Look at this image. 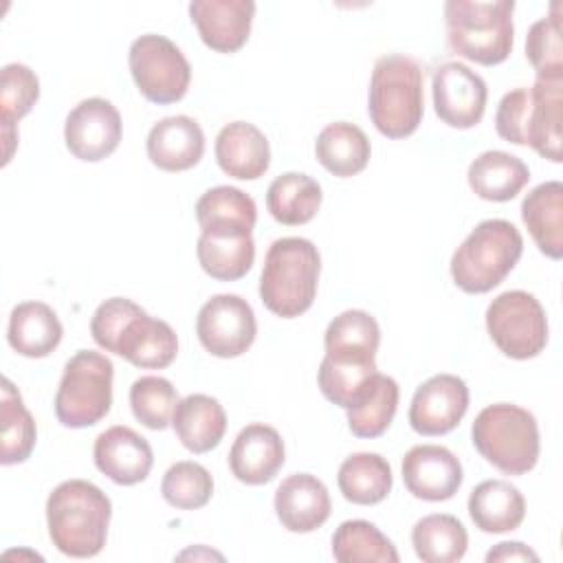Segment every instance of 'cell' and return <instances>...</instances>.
I'll return each mask as SVG.
<instances>
[{
    "instance_id": "6da1fadb",
    "label": "cell",
    "mask_w": 563,
    "mask_h": 563,
    "mask_svg": "<svg viewBox=\"0 0 563 563\" xmlns=\"http://www.w3.org/2000/svg\"><path fill=\"white\" fill-rule=\"evenodd\" d=\"M563 77H537L532 88L506 92L495 112L497 134L515 145H530L539 156L561 163Z\"/></svg>"
},
{
    "instance_id": "7a4b0ae2",
    "label": "cell",
    "mask_w": 563,
    "mask_h": 563,
    "mask_svg": "<svg viewBox=\"0 0 563 563\" xmlns=\"http://www.w3.org/2000/svg\"><path fill=\"white\" fill-rule=\"evenodd\" d=\"M112 504L86 479H68L46 499V523L53 545L73 559H90L106 545Z\"/></svg>"
},
{
    "instance_id": "3957f363",
    "label": "cell",
    "mask_w": 563,
    "mask_h": 563,
    "mask_svg": "<svg viewBox=\"0 0 563 563\" xmlns=\"http://www.w3.org/2000/svg\"><path fill=\"white\" fill-rule=\"evenodd\" d=\"M424 73L420 64L407 55H383L376 59L367 112L374 128L387 139H405L413 134L424 114Z\"/></svg>"
},
{
    "instance_id": "277c9868",
    "label": "cell",
    "mask_w": 563,
    "mask_h": 563,
    "mask_svg": "<svg viewBox=\"0 0 563 563\" xmlns=\"http://www.w3.org/2000/svg\"><path fill=\"white\" fill-rule=\"evenodd\" d=\"M321 273V255L306 238H279L264 257L260 275V297L264 306L282 317L303 314L314 297Z\"/></svg>"
},
{
    "instance_id": "5b68a950",
    "label": "cell",
    "mask_w": 563,
    "mask_h": 563,
    "mask_svg": "<svg viewBox=\"0 0 563 563\" xmlns=\"http://www.w3.org/2000/svg\"><path fill=\"white\" fill-rule=\"evenodd\" d=\"M523 253L519 229L501 218L482 220L455 249L451 277L457 288L482 295L499 286Z\"/></svg>"
},
{
    "instance_id": "8992f818",
    "label": "cell",
    "mask_w": 563,
    "mask_h": 563,
    "mask_svg": "<svg viewBox=\"0 0 563 563\" xmlns=\"http://www.w3.org/2000/svg\"><path fill=\"white\" fill-rule=\"evenodd\" d=\"M512 0H449L444 4L449 46L475 64H501L512 51Z\"/></svg>"
},
{
    "instance_id": "52a82bcc",
    "label": "cell",
    "mask_w": 563,
    "mask_h": 563,
    "mask_svg": "<svg viewBox=\"0 0 563 563\" xmlns=\"http://www.w3.org/2000/svg\"><path fill=\"white\" fill-rule=\"evenodd\" d=\"M471 438L479 455L506 475H523L539 460L537 418L512 402L484 407L473 420Z\"/></svg>"
},
{
    "instance_id": "ba28073f",
    "label": "cell",
    "mask_w": 563,
    "mask_h": 563,
    "mask_svg": "<svg viewBox=\"0 0 563 563\" xmlns=\"http://www.w3.org/2000/svg\"><path fill=\"white\" fill-rule=\"evenodd\" d=\"M112 361L92 350L75 352L55 394V416L64 427L84 429L108 416L112 405Z\"/></svg>"
},
{
    "instance_id": "9c48e42d",
    "label": "cell",
    "mask_w": 563,
    "mask_h": 563,
    "mask_svg": "<svg viewBox=\"0 0 563 563\" xmlns=\"http://www.w3.org/2000/svg\"><path fill=\"white\" fill-rule=\"evenodd\" d=\"M486 330L501 354L526 361L548 345V317L539 299L526 290H506L486 308Z\"/></svg>"
},
{
    "instance_id": "30bf717a",
    "label": "cell",
    "mask_w": 563,
    "mask_h": 563,
    "mask_svg": "<svg viewBox=\"0 0 563 563\" xmlns=\"http://www.w3.org/2000/svg\"><path fill=\"white\" fill-rule=\"evenodd\" d=\"M128 64L139 92L152 103H176L187 95L191 66L165 35L145 33L130 44Z\"/></svg>"
},
{
    "instance_id": "8fae6325",
    "label": "cell",
    "mask_w": 563,
    "mask_h": 563,
    "mask_svg": "<svg viewBox=\"0 0 563 563\" xmlns=\"http://www.w3.org/2000/svg\"><path fill=\"white\" fill-rule=\"evenodd\" d=\"M196 334L209 354L220 358H235L244 354L255 341V312L251 303L240 295H213L198 310Z\"/></svg>"
},
{
    "instance_id": "7c38bea8",
    "label": "cell",
    "mask_w": 563,
    "mask_h": 563,
    "mask_svg": "<svg viewBox=\"0 0 563 563\" xmlns=\"http://www.w3.org/2000/svg\"><path fill=\"white\" fill-rule=\"evenodd\" d=\"M123 123L119 110L101 97L79 101L66 117L64 141L68 152L86 163L110 156L121 141Z\"/></svg>"
},
{
    "instance_id": "4fadbf2b",
    "label": "cell",
    "mask_w": 563,
    "mask_h": 563,
    "mask_svg": "<svg viewBox=\"0 0 563 563\" xmlns=\"http://www.w3.org/2000/svg\"><path fill=\"white\" fill-rule=\"evenodd\" d=\"M486 81L462 62H444L433 73V108L440 121L466 130L482 121L486 110Z\"/></svg>"
},
{
    "instance_id": "5bb4252c",
    "label": "cell",
    "mask_w": 563,
    "mask_h": 563,
    "mask_svg": "<svg viewBox=\"0 0 563 563\" xmlns=\"http://www.w3.org/2000/svg\"><path fill=\"white\" fill-rule=\"evenodd\" d=\"M468 409V387L455 374H435L413 394L409 424L420 435H444L453 431Z\"/></svg>"
},
{
    "instance_id": "9a60e30c",
    "label": "cell",
    "mask_w": 563,
    "mask_h": 563,
    "mask_svg": "<svg viewBox=\"0 0 563 563\" xmlns=\"http://www.w3.org/2000/svg\"><path fill=\"white\" fill-rule=\"evenodd\" d=\"M462 464L440 444H416L402 457L405 488L424 501H446L462 486Z\"/></svg>"
},
{
    "instance_id": "2e32d148",
    "label": "cell",
    "mask_w": 563,
    "mask_h": 563,
    "mask_svg": "<svg viewBox=\"0 0 563 563\" xmlns=\"http://www.w3.org/2000/svg\"><path fill=\"white\" fill-rule=\"evenodd\" d=\"M191 22L200 40L216 53L240 51L251 33L253 0H194L189 2Z\"/></svg>"
},
{
    "instance_id": "e0dca14e",
    "label": "cell",
    "mask_w": 563,
    "mask_h": 563,
    "mask_svg": "<svg viewBox=\"0 0 563 563\" xmlns=\"http://www.w3.org/2000/svg\"><path fill=\"white\" fill-rule=\"evenodd\" d=\"M95 466L114 484L132 486L143 482L154 464L150 442L125 424H114L95 440Z\"/></svg>"
},
{
    "instance_id": "ac0fdd59",
    "label": "cell",
    "mask_w": 563,
    "mask_h": 563,
    "mask_svg": "<svg viewBox=\"0 0 563 563\" xmlns=\"http://www.w3.org/2000/svg\"><path fill=\"white\" fill-rule=\"evenodd\" d=\"M286 462L284 440L277 429L253 422L233 440L229 451V468L242 484L262 486L271 482Z\"/></svg>"
},
{
    "instance_id": "d6986e66",
    "label": "cell",
    "mask_w": 563,
    "mask_h": 563,
    "mask_svg": "<svg viewBox=\"0 0 563 563\" xmlns=\"http://www.w3.org/2000/svg\"><path fill=\"white\" fill-rule=\"evenodd\" d=\"M275 512L290 532H312L321 528L332 510L325 484L310 473L288 475L275 490Z\"/></svg>"
},
{
    "instance_id": "ffe728a7",
    "label": "cell",
    "mask_w": 563,
    "mask_h": 563,
    "mask_svg": "<svg viewBox=\"0 0 563 563\" xmlns=\"http://www.w3.org/2000/svg\"><path fill=\"white\" fill-rule=\"evenodd\" d=\"M147 158L163 172H185L205 154V132L187 114L165 117L152 125L145 141Z\"/></svg>"
},
{
    "instance_id": "44dd1931",
    "label": "cell",
    "mask_w": 563,
    "mask_h": 563,
    "mask_svg": "<svg viewBox=\"0 0 563 563\" xmlns=\"http://www.w3.org/2000/svg\"><path fill=\"white\" fill-rule=\"evenodd\" d=\"M216 161L220 169L238 180H255L271 165V145L260 128L246 121L227 123L216 136Z\"/></svg>"
},
{
    "instance_id": "7402d4cb",
    "label": "cell",
    "mask_w": 563,
    "mask_h": 563,
    "mask_svg": "<svg viewBox=\"0 0 563 563\" xmlns=\"http://www.w3.org/2000/svg\"><path fill=\"white\" fill-rule=\"evenodd\" d=\"M196 255L202 271L220 282L244 277L255 260V242L251 231L238 229H202Z\"/></svg>"
},
{
    "instance_id": "603a6c76",
    "label": "cell",
    "mask_w": 563,
    "mask_h": 563,
    "mask_svg": "<svg viewBox=\"0 0 563 563\" xmlns=\"http://www.w3.org/2000/svg\"><path fill=\"white\" fill-rule=\"evenodd\" d=\"M114 354L136 367L163 369L176 358L178 339L167 321L154 319L143 310L123 330Z\"/></svg>"
},
{
    "instance_id": "cb8c5ba5",
    "label": "cell",
    "mask_w": 563,
    "mask_h": 563,
    "mask_svg": "<svg viewBox=\"0 0 563 563\" xmlns=\"http://www.w3.org/2000/svg\"><path fill=\"white\" fill-rule=\"evenodd\" d=\"M64 328L55 310L44 301H22L9 314L7 341L26 358L48 356L62 341Z\"/></svg>"
},
{
    "instance_id": "d4e9b609",
    "label": "cell",
    "mask_w": 563,
    "mask_h": 563,
    "mask_svg": "<svg viewBox=\"0 0 563 563\" xmlns=\"http://www.w3.org/2000/svg\"><path fill=\"white\" fill-rule=\"evenodd\" d=\"M521 220L534 244L550 260L563 255V185L548 180L530 189L521 202Z\"/></svg>"
},
{
    "instance_id": "484cf974",
    "label": "cell",
    "mask_w": 563,
    "mask_h": 563,
    "mask_svg": "<svg viewBox=\"0 0 563 563\" xmlns=\"http://www.w3.org/2000/svg\"><path fill=\"white\" fill-rule=\"evenodd\" d=\"M172 427L187 451L207 453L220 444L227 431V413L213 396L189 394L178 400Z\"/></svg>"
},
{
    "instance_id": "4316f807",
    "label": "cell",
    "mask_w": 563,
    "mask_h": 563,
    "mask_svg": "<svg viewBox=\"0 0 563 563\" xmlns=\"http://www.w3.org/2000/svg\"><path fill=\"white\" fill-rule=\"evenodd\" d=\"M468 515L482 532H510L517 530L526 517V499L515 484L486 479L471 490Z\"/></svg>"
},
{
    "instance_id": "83f0119b",
    "label": "cell",
    "mask_w": 563,
    "mask_h": 563,
    "mask_svg": "<svg viewBox=\"0 0 563 563\" xmlns=\"http://www.w3.org/2000/svg\"><path fill=\"white\" fill-rule=\"evenodd\" d=\"M468 185L482 198L490 202L512 200L530 180L528 165L508 152L488 150L482 152L468 165Z\"/></svg>"
},
{
    "instance_id": "f1b7e54d",
    "label": "cell",
    "mask_w": 563,
    "mask_h": 563,
    "mask_svg": "<svg viewBox=\"0 0 563 563\" xmlns=\"http://www.w3.org/2000/svg\"><path fill=\"white\" fill-rule=\"evenodd\" d=\"M372 145L367 134L347 121L325 125L314 141L317 161L334 176L347 178L367 167Z\"/></svg>"
},
{
    "instance_id": "f546056e",
    "label": "cell",
    "mask_w": 563,
    "mask_h": 563,
    "mask_svg": "<svg viewBox=\"0 0 563 563\" xmlns=\"http://www.w3.org/2000/svg\"><path fill=\"white\" fill-rule=\"evenodd\" d=\"M321 198V185L312 176L286 172L268 185L266 207L279 224L299 227L317 216Z\"/></svg>"
},
{
    "instance_id": "4dcf8cb0",
    "label": "cell",
    "mask_w": 563,
    "mask_h": 563,
    "mask_svg": "<svg viewBox=\"0 0 563 563\" xmlns=\"http://www.w3.org/2000/svg\"><path fill=\"white\" fill-rule=\"evenodd\" d=\"M400 389L391 376L376 372L365 385L363 394L345 409L347 427L356 438H378L383 435L398 409Z\"/></svg>"
},
{
    "instance_id": "1f68e13d",
    "label": "cell",
    "mask_w": 563,
    "mask_h": 563,
    "mask_svg": "<svg viewBox=\"0 0 563 563\" xmlns=\"http://www.w3.org/2000/svg\"><path fill=\"white\" fill-rule=\"evenodd\" d=\"M336 484L347 501L358 506H374L383 501L391 490V466L378 453H352L339 466Z\"/></svg>"
},
{
    "instance_id": "d6a6232c",
    "label": "cell",
    "mask_w": 563,
    "mask_h": 563,
    "mask_svg": "<svg viewBox=\"0 0 563 563\" xmlns=\"http://www.w3.org/2000/svg\"><path fill=\"white\" fill-rule=\"evenodd\" d=\"M376 372V356L325 354L319 365V389L330 402L347 409Z\"/></svg>"
},
{
    "instance_id": "836d02e7",
    "label": "cell",
    "mask_w": 563,
    "mask_h": 563,
    "mask_svg": "<svg viewBox=\"0 0 563 563\" xmlns=\"http://www.w3.org/2000/svg\"><path fill=\"white\" fill-rule=\"evenodd\" d=\"M416 556L422 563H455L466 554L468 534L453 515H427L411 530Z\"/></svg>"
},
{
    "instance_id": "e575fe53",
    "label": "cell",
    "mask_w": 563,
    "mask_h": 563,
    "mask_svg": "<svg viewBox=\"0 0 563 563\" xmlns=\"http://www.w3.org/2000/svg\"><path fill=\"white\" fill-rule=\"evenodd\" d=\"M200 229H238L253 231L257 220L255 200L238 187L218 185L207 189L196 202Z\"/></svg>"
},
{
    "instance_id": "d590c367",
    "label": "cell",
    "mask_w": 563,
    "mask_h": 563,
    "mask_svg": "<svg viewBox=\"0 0 563 563\" xmlns=\"http://www.w3.org/2000/svg\"><path fill=\"white\" fill-rule=\"evenodd\" d=\"M0 420H2L0 462L4 466L24 462L33 453L37 429L31 411L22 402L20 391L13 387L9 378H2Z\"/></svg>"
},
{
    "instance_id": "8d00e7d4",
    "label": "cell",
    "mask_w": 563,
    "mask_h": 563,
    "mask_svg": "<svg viewBox=\"0 0 563 563\" xmlns=\"http://www.w3.org/2000/svg\"><path fill=\"white\" fill-rule=\"evenodd\" d=\"M332 556L339 563H398L394 543L369 521H343L332 534Z\"/></svg>"
},
{
    "instance_id": "74e56055",
    "label": "cell",
    "mask_w": 563,
    "mask_h": 563,
    "mask_svg": "<svg viewBox=\"0 0 563 563\" xmlns=\"http://www.w3.org/2000/svg\"><path fill=\"white\" fill-rule=\"evenodd\" d=\"M380 343L378 321L365 310H345L336 314L323 336L328 354H365L376 356Z\"/></svg>"
},
{
    "instance_id": "f35d334b",
    "label": "cell",
    "mask_w": 563,
    "mask_h": 563,
    "mask_svg": "<svg viewBox=\"0 0 563 563\" xmlns=\"http://www.w3.org/2000/svg\"><path fill=\"white\" fill-rule=\"evenodd\" d=\"M176 405V387L163 376H141L130 387L132 413L147 429H167L172 424Z\"/></svg>"
},
{
    "instance_id": "ab89813d",
    "label": "cell",
    "mask_w": 563,
    "mask_h": 563,
    "mask_svg": "<svg viewBox=\"0 0 563 563\" xmlns=\"http://www.w3.org/2000/svg\"><path fill=\"white\" fill-rule=\"evenodd\" d=\"M161 495L178 510H198L207 506L213 495V477L202 464L183 460L165 471Z\"/></svg>"
},
{
    "instance_id": "60d3db41",
    "label": "cell",
    "mask_w": 563,
    "mask_h": 563,
    "mask_svg": "<svg viewBox=\"0 0 563 563\" xmlns=\"http://www.w3.org/2000/svg\"><path fill=\"white\" fill-rule=\"evenodd\" d=\"M561 2L552 4L550 15L537 20L526 35V57L537 77H563V42H561Z\"/></svg>"
},
{
    "instance_id": "b9f144b4",
    "label": "cell",
    "mask_w": 563,
    "mask_h": 563,
    "mask_svg": "<svg viewBox=\"0 0 563 563\" xmlns=\"http://www.w3.org/2000/svg\"><path fill=\"white\" fill-rule=\"evenodd\" d=\"M40 97V79L24 64H7L0 75V121L2 130H15V123L31 112Z\"/></svg>"
},
{
    "instance_id": "7bdbcfd3",
    "label": "cell",
    "mask_w": 563,
    "mask_h": 563,
    "mask_svg": "<svg viewBox=\"0 0 563 563\" xmlns=\"http://www.w3.org/2000/svg\"><path fill=\"white\" fill-rule=\"evenodd\" d=\"M141 312H143V308L125 297L106 299L103 303H99V308L95 310L92 321H90V334H92L95 343L99 347H103L106 352L114 354L123 330Z\"/></svg>"
},
{
    "instance_id": "ee69618b",
    "label": "cell",
    "mask_w": 563,
    "mask_h": 563,
    "mask_svg": "<svg viewBox=\"0 0 563 563\" xmlns=\"http://www.w3.org/2000/svg\"><path fill=\"white\" fill-rule=\"evenodd\" d=\"M486 561H539V554L523 545L521 541H504L497 543L493 550H488Z\"/></svg>"
}]
</instances>
